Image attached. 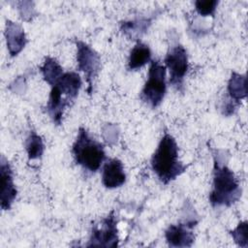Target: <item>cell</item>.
I'll list each match as a JSON object with an SVG mask.
<instances>
[{"label": "cell", "instance_id": "obj_1", "mask_svg": "<svg viewBox=\"0 0 248 248\" xmlns=\"http://www.w3.org/2000/svg\"><path fill=\"white\" fill-rule=\"evenodd\" d=\"M151 168L163 184H169L180 174L187 166L178 160V147L174 138L165 133L151 157Z\"/></svg>", "mask_w": 248, "mask_h": 248}, {"label": "cell", "instance_id": "obj_2", "mask_svg": "<svg viewBox=\"0 0 248 248\" xmlns=\"http://www.w3.org/2000/svg\"><path fill=\"white\" fill-rule=\"evenodd\" d=\"M241 189L232 170L215 161L213 168V186L209 194L212 206H231L239 200Z\"/></svg>", "mask_w": 248, "mask_h": 248}, {"label": "cell", "instance_id": "obj_3", "mask_svg": "<svg viewBox=\"0 0 248 248\" xmlns=\"http://www.w3.org/2000/svg\"><path fill=\"white\" fill-rule=\"evenodd\" d=\"M72 153L76 163L91 172L97 171L106 159L104 145L92 138L83 127L78 129Z\"/></svg>", "mask_w": 248, "mask_h": 248}, {"label": "cell", "instance_id": "obj_4", "mask_svg": "<svg viewBox=\"0 0 248 248\" xmlns=\"http://www.w3.org/2000/svg\"><path fill=\"white\" fill-rule=\"evenodd\" d=\"M166 91V66L157 60H153L149 66L147 80L143 85L140 97L151 108H156L161 105Z\"/></svg>", "mask_w": 248, "mask_h": 248}, {"label": "cell", "instance_id": "obj_5", "mask_svg": "<svg viewBox=\"0 0 248 248\" xmlns=\"http://www.w3.org/2000/svg\"><path fill=\"white\" fill-rule=\"evenodd\" d=\"M164 61L170 71V83L181 91L184 78L188 71L187 50L183 46L175 45L169 49Z\"/></svg>", "mask_w": 248, "mask_h": 248}, {"label": "cell", "instance_id": "obj_6", "mask_svg": "<svg viewBox=\"0 0 248 248\" xmlns=\"http://www.w3.org/2000/svg\"><path fill=\"white\" fill-rule=\"evenodd\" d=\"M77 63L78 69L81 71L88 83V93L92 92L93 80L97 78L101 70L100 55L86 43L77 41Z\"/></svg>", "mask_w": 248, "mask_h": 248}, {"label": "cell", "instance_id": "obj_7", "mask_svg": "<svg viewBox=\"0 0 248 248\" xmlns=\"http://www.w3.org/2000/svg\"><path fill=\"white\" fill-rule=\"evenodd\" d=\"M90 246L100 247H116L118 246L117 221L113 211H111L101 222V226L95 225L92 228L91 236L87 244Z\"/></svg>", "mask_w": 248, "mask_h": 248}, {"label": "cell", "instance_id": "obj_8", "mask_svg": "<svg viewBox=\"0 0 248 248\" xmlns=\"http://www.w3.org/2000/svg\"><path fill=\"white\" fill-rule=\"evenodd\" d=\"M196 221L186 222L183 224L170 225L165 232L166 240L170 247H191L195 241L193 228Z\"/></svg>", "mask_w": 248, "mask_h": 248}, {"label": "cell", "instance_id": "obj_9", "mask_svg": "<svg viewBox=\"0 0 248 248\" xmlns=\"http://www.w3.org/2000/svg\"><path fill=\"white\" fill-rule=\"evenodd\" d=\"M0 180H1V193H0V202L1 208L3 210H8L11 208L17 191L14 183L13 170L9 162L2 156L0 164Z\"/></svg>", "mask_w": 248, "mask_h": 248}, {"label": "cell", "instance_id": "obj_10", "mask_svg": "<svg viewBox=\"0 0 248 248\" xmlns=\"http://www.w3.org/2000/svg\"><path fill=\"white\" fill-rule=\"evenodd\" d=\"M126 181L123 164L120 160L109 159L103 168L102 183L106 188L114 189L122 186Z\"/></svg>", "mask_w": 248, "mask_h": 248}, {"label": "cell", "instance_id": "obj_11", "mask_svg": "<svg viewBox=\"0 0 248 248\" xmlns=\"http://www.w3.org/2000/svg\"><path fill=\"white\" fill-rule=\"evenodd\" d=\"M71 101V99L61 93L57 86L54 85L51 87L46 106V111L53 123H55L56 125L61 124L64 110L66 107L70 106Z\"/></svg>", "mask_w": 248, "mask_h": 248}, {"label": "cell", "instance_id": "obj_12", "mask_svg": "<svg viewBox=\"0 0 248 248\" xmlns=\"http://www.w3.org/2000/svg\"><path fill=\"white\" fill-rule=\"evenodd\" d=\"M6 42L7 48L11 56L17 55L25 46L27 40L23 28L11 20H7L6 23Z\"/></svg>", "mask_w": 248, "mask_h": 248}, {"label": "cell", "instance_id": "obj_13", "mask_svg": "<svg viewBox=\"0 0 248 248\" xmlns=\"http://www.w3.org/2000/svg\"><path fill=\"white\" fill-rule=\"evenodd\" d=\"M81 84H82V81L78 73L66 72L61 76L59 80L56 82L55 86L59 88V90L63 95L73 100L78 96V91L81 87Z\"/></svg>", "mask_w": 248, "mask_h": 248}, {"label": "cell", "instance_id": "obj_14", "mask_svg": "<svg viewBox=\"0 0 248 248\" xmlns=\"http://www.w3.org/2000/svg\"><path fill=\"white\" fill-rule=\"evenodd\" d=\"M228 93L231 101L239 104V101L247 96L246 77L236 72H232L228 82Z\"/></svg>", "mask_w": 248, "mask_h": 248}, {"label": "cell", "instance_id": "obj_15", "mask_svg": "<svg viewBox=\"0 0 248 248\" xmlns=\"http://www.w3.org/2000/svg\"><path fill=\"white\" fill-rule=\"evenodd\" d=\"M150 59L151 50L149 46L141 42H138L130 52L128 68L129 70H138L148 63Z\"/></svg>", "mask_w": 248, "mask_h": 248}, {"label": "cell", "instance_id": "obj_16", "mask_svg": "<svg viewBox=\"0 0 248 248\" xmlns=\"http://www.w3.org/2000/svg\"><path fill=\"white\" fill-rule=\"evenodd\" d=\"M40 71L43 75L45 81L50 86L55 85L61 76L64 74L60 64L54 58L49 56L45 58L44 64L40 67Z\"/></svg>", "mask_w": 248, "mask_h": 248}, {"label": "cell", "instance_id": "obj_17", "mask_svg": "<svg viewBox=\"0 0 248 248\" xmlns=\"http://www.w3.org/2000/svg\"><path fill=\"white\" fill-rule=\"evenodd\" d=\"M25 149L29 160L42 157L45 150V144L42 138L35 131H30L25 141Z\"/></svg>", "mask_w": 248, "mask_h": 248}, {"label": "cell", "instance_id": "obj_18", "mask_svg": "<svg viewBox=\"0 0 248 248\" xmlns=\"http://www.w3.org/2000/svg\"><path fill=\"white\" fill-rule=\"evenodd\" d=\"M150 25L149 19H137L121 23V30L130 38H138L143 34Z\"/></svg>", "mask_w": 248, "mask_h": 248}, {"label": "cell", "instance_id": "obj_19", "mask_svg": "<svg viewBox=\"0 0 248 248\" xmlns=\"http://www.w3.org/2000/svg\"><path fill=\"white\" fill-rule=\"evenodd\" d=\"M234 242L243 248L248 246V223L247 221L240 222L237 227L230 232Z\"/></svg>", "mask_w": 248, "mask_h": 248}, {"label": "cell", "instance_id": "obj_20", "mask_svg": "<svg viewBox=\"0 0 248 248\" xmlns=\"http://www.w3.org/2000/svg\"><path fill=\"white\" fill-rule=\"evenodd\" d=\"M217 5V0H198L195 2L196 11L202 16H213Z\"/></svg>", "mask_w": 248, "mask_h": 248}]
</instances>
